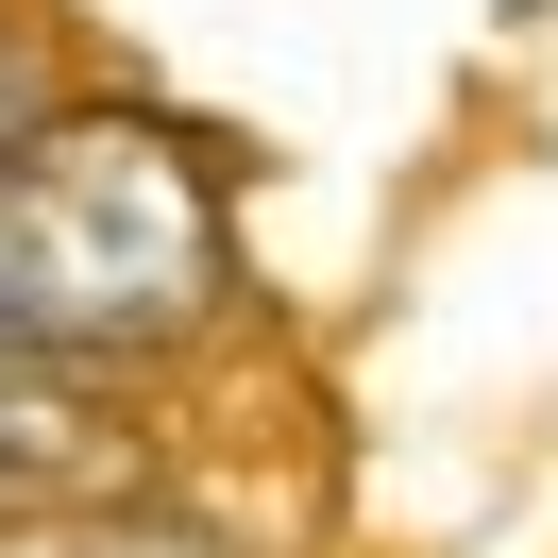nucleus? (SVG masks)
Here are the masks:
<instances>
[{
    "mask_svg": "<svg viewBox=\"0 0 558 558\" xmlns=\"http://www.w3.org/2000/svg\"><path fill=\"white\" fill-rule=\"evenodd\" d=\"M238 238L170 119H35L0 153V355H170Z\"/></svg>",
    "mask_w": 558,
    "mask_h": 558,
    "instance_id": "f257e3e1",
    "label": "nucleus"
},
{
    "mask_svg": "<svg viewBox=\"0 0 558 558\" xmlns=\"http://www.w3.org/2000/svg\"><path fill=\"white\" fill-rule=\"evenodd\" d=\"M0 558H204L186 524H0Z\"/></svg>",
    "mask_w": 558,
    "mask_h": 558,
    "instance_id": "f03ea898",
    "label": "nucleus"
},
{
    "mask_svg": "<svg viewBox=\"0 0 558 558\" xmlns=\"http://www.w3.org/2000/svg\"><path fill=\"white\" fill-rule=\"evenodd\" d=\"M17 474H51V407H35V373L0 355V490H17Z\"/></svg>",
    "mask_w": 558,
    "mask_h": 558,
    "instance_id": "7ed1b4c3",
    "label": "nucleus"
},
{
    "mask_svg": "<svg viewBox=\"0 0 558 558\" xmlns=\"http://www.w3.org/2000/svg\"><path fill=\"white\" fill-rule=\"evenodd\" d=\"M35 136V69H17V35H0V153Z\"/></svg>",
    "mask_w": 558,
    "mask_h": 558,
    "instance_id": "20e7f679",
    "label": "nucleus"
}]
</instances>
